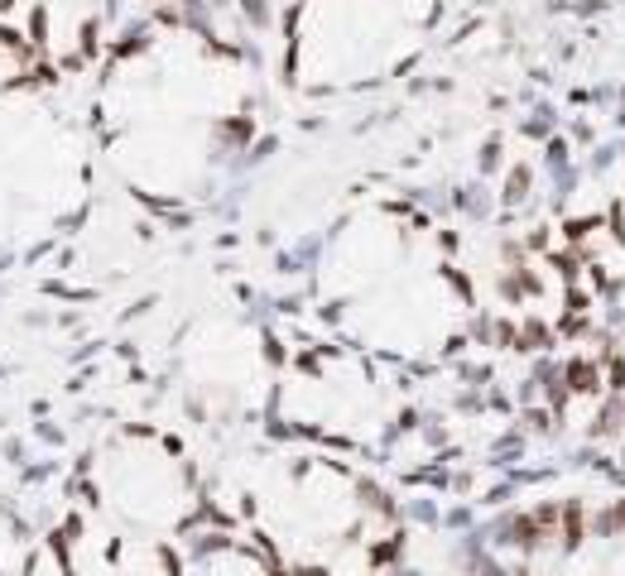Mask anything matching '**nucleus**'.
Listing matches in <instances>:
<instances>
[{
    "label": "nucleus",
    "mask_w": 625,
    "mask_h": 576,
    "mask_svg": "<svg viewBox=\"0 0 625 576\" xmlns=\"http://www.w3.org/2000/svg\"><path fill=\"white\" fill-rule=\"evenodd\" d=\"M505 562L476 576H625V504L587 514L582 504H548L515 518Z\"/></svg>",
    "instance_id": "nucleus-1"
}]
</instances>
